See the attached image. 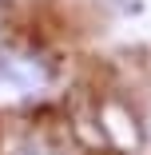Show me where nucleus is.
<instances>
[{
	"label": "nucleus",
	"instance_id": "nucleus-1",
	"mask_svg": "<svg viewBox=\"0 0 151 155\" xmlns=\"http://www.w3.org/2000/svg\"><path fill=\"white\" fill-rule=\"evenodd\" d=\"M52 87V64L24 48H0V104H32Z\"/></svg>",
	"mask_w": 151,
	"mask_h": 155
},
{
	"label": "nucleus",
	"instance_id": "nucleus-2",
	"mask_svg": "<svg viewBox=\"0 0 151 155\" xmlns=\"http://www.w3.org/2000/svg\"><path fill=\"white\" fill-rule=\"evenodd\" d=\"M20 155H60L52 143H44V139H28L24 147H20Z\"/></svg>",
	"mask_w": 151,
	"mask_h": 155
}]
</instances>
